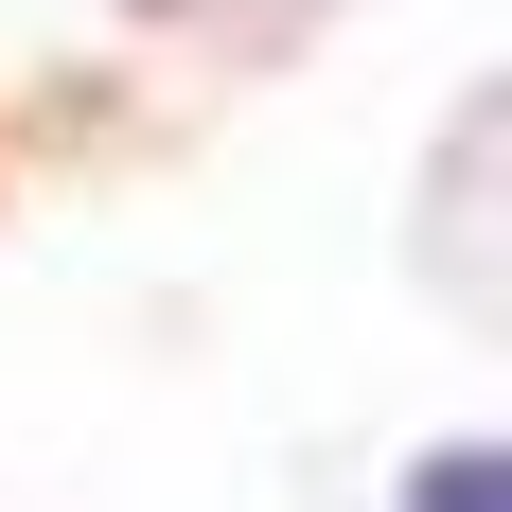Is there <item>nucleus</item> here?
Returning a JSON list of instances; mask_svg holds the SVG:
<instances>
[{
    "mask_svg": "<svg viewBox=\"0 0 512 512\" xmlns=\"http://www.w3.org/2000/svg\"><path fill=\"white\" fill-rule=\"evenodd\" d=\"M424 512H495V460H424Z\"/></svg>",
    "mask_w": 512,
    "mask_h": 512,
    "instance_id": "f257e3e1",
    "label": "nucleus"
}]
</instances>
